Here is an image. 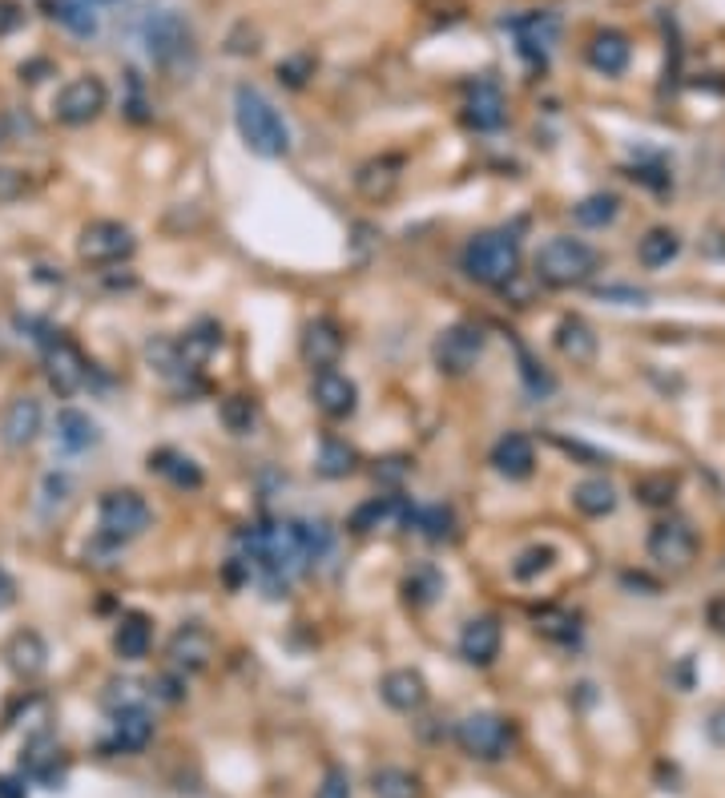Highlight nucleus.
<instances>
[{"mask_svg": "<svg viewBox=\"0 0 725 798\" xmlns=\"http://www.w3.org/2000/svg\"><path fill=\"white\" fill-rule=\"evenodd\" d=\"M105 710L117 714V710H129V706H141V694H138V682H110L105 689Z\"/></svg>", "mask_w": 725, "mask_h": 798, "instance_id": "42", "label": "nucleus"}, {"mask_svg": "<svg viewBox=\"0 0 725 798\" xmlns=\"http://www.w3.org/2000/svg\"><path fill=\"white\" fill-rule=\"evenodd\" d=\"M153 738V714L146 706H129V710L113 714V730L105 750H117V754H138V750L150 746Z\"/></svg>", "mask_w": 725, "mask_h": 798, "instance_id": "18", "label": "nucleus"}, {"mask_svg": "<svg viewBox=\"0 0 725 798\" xmlns=\"http://www.w3.org/2000/svg\"><path fill=\"white\" fill-rule=\"evenodd\" d=\"M379 694L388 702L391 710L400 714H415L427 706V682L415 670H391L383 682H379Z\"/></svg>", "mask_w": 725, "mask_h": 798, "instance_id": "23", "label": "nucleus"}, {"mask_svg": "<svg viewBox=\"0 0 725 798\" xmlns=\"http://www.w3.org/2000/svg\"><path fill=\"white\" fill-rule=\"evenodd\" d=\"M710 625L717 629V634H725V597L710 605Z\"/></svg>", "mask_w": 725, "mask_h": 798, "instance_id": "52", "label": "nucleus"}, {"mask_svg": "<svg viewBox=\"0 0 725 798\" xmlns=\"http://www.w3.org/2000/svg\"><path fill=\"white\" fill-rule=\"evenodd\" d=\"M218 412H222V424L230 428V432H238V436H246V432L254 428V415H258L246 396H226Z\"/></svg>", "mask_w": 725, "mask_h": 798, "instance_id": "39", "label": "nucleus"}, {"mask_svg": "<svg viewBox=\"0 0 725 798\" xmlns=\"http://www.w3.org/2000/svg\"><path fill=\"white\" fill-rule=\"evenodd\" d=\"M110 105V89L101 77H73L69 86L57 93L53 113L61 125H89L93 117H101V110Z\"/></svg>", "mask_w": 725, "mask_h": 798, "instance_id": "9", "label": "nucleus"}, {"mask_svg": "<svg viewBox=\"0 0 725 798\" xmlns=\"http://www.w3.org/2000/svg\"><path fill=\"white\" fill-rule=\"evenodd\" d=\"M150 472H158V476H165L174 488H202V464L198 460H189L186 452H177V448H158L150 456Z\"/></svg>", "mask_w": 725, "mask_h": 798, "instance_id": "26", "label": "nucleus"}, {"mask_svg": "<svg viewBox=\"0 0 725 798\" xmlns=\"http://www.w3.org/2000/svg\"><path fill=\"white\" fill-rule=\"evenodd\" d=\"M412 512L415 509L403 497H371L367 504L350 512V533L367 537V533H379V528H395V524L412 521Z\"/></svg>", "mask_w": 725, "mask_h": 798, "instance_id": "17", "label": "nucleus"}, {"mask_svg": "<svg viewBox=\"0 0 725 798\" xmlns=\"http://www.w3.org/2000/svg\"><path fill=\"white\" fill-rule=\"evenodd\" d=\"M314 798H350V778H347V771L331 766V771L323 774V783H319V795H314Z\"/></svg>", "mask_w": 725, "mask_h": 798, "instance_id": "44", "label": "nucleus"}, {"mask_svg": "<svg viewBox=\"0 0 725 798\" xmlns=\"http://www.w3.org/2000/svg\"><path fill=\"white\" fill-rule=\"evenodd\" d=\"M722 182H725V174H722Z\"/></svg>", "mask_w": 725, "mask_h": 798, "instance_id": "55", "label": "nucleus"}, {"mask_svg": "<svg viewBox=\"0 0 725 798\" xmlns=\"http://www.w3.org/2000/svg\"><path fill=\"white\" fill-rule=\"evenodd\" d=\"M484 355V327L480 323H451L448 331H439L431 360L444 375H468Z\"/></svg>", "mask_w": 725, "mask_h": 798, "instance_id": "8", "label": "nucleus"}, {"mask_svg": "<svg viewBox=\"0 0 725 798\" xmlns=\"http://www.w3.org/2000/svg\"><path fill=\"white\" fill-rule=\"evenodd\" d=\"M234 125L242 141H246V150L258 153V158L275 162V158H287L290 153V129L283 122V113L254 86L234 89Z\"/></svg>", "mask_w": 725, "mask_h": 798, "instance_id": "1", "label": "nucleus"}, {"mask_svg": "<svg viewBox=\"0 0 725 798\" xmlns=\"http://www.w3.org/2000/svg\"><path fill=\"white\" fill-rule=\"evenodd\" d=\"M492 468L508 480H528L532 468H537V448H532V440L525 432H504L496 440V448H492Z\"/></svg>", "mask_w": 725, "mask_h": 798, "instance_id": "20", "label": "nucleus"}, {"mask_svg": "<svg viewBox=\"0 0 725 798\" xmlns=\"http://www.w3.org/2000/svg\"><path fill=\"white\" fill-rule=\"evenodd\" d=\"M49 13L73 37H93L97 33V4H89V0H49Z\"/></svg>", "mask_w": 725, "mask_h": 798, "instance_id": "29", "label": "nucleus"}, {"mask_svg": "<svg viewBox=\"0 0 725 798\" xmlns=\"http://www.w3.org/2000/svg\"><path fill=\"white\" fill-rule=\"evenodd\" d=\"M307 73H311V57H295V61L278 65V81H287L290 89H299L307 81Z\"/></svg>", "mask_w": 725, "mask_h": 798, "instance_id": "45", "label": "nucleus"}, {"mask_svg": "<svg viewBox=\"0 0 725 798\" xmlns=\"http://www.w3.org/2000/svg\"><path fill=\"white\" fill-rule=\"evenodd\" d=\"M314 408L326 415V420H347V415H355V408H359V387L350 384L347 375L335 372V367H326V372L314 375Z\"/></svg>", "mask_w": 725, "mask_h": 798, "instance_id": "13", "label": "nucleus"}, {"mask_svg": "<svg viewBox=\"0 0 725 798\" xmlns=\"http://www.w3.org/2000/svg\"><path fill=\"white\" fill-rule=\"evenodd\" d=\"M537 629L552 641H573L576 637V617L564 609H540L537 613Z\"/></svg>", "mask_w": 725, "mask_h": 798, "instance_id": "40", "label": "nucleus"}, {"mask_svg": "<svg viewBox=\"0 0 725 798\" xmlns=\"http://www.w3.org/2000/svg\"><path fill=\"white\" fill-rule=\"evenodd\" d=\"M299 533H302V545H307V561H323L331 545H335V533H331V524L326 521H299Z\"/></svg>", "mask_w": 725, "mask_h": 798, "instance_id": "38", "label": "nucleus"}, {"mask_svg": "<svg viewBox=\"0 0 725 798\" xmlns=\"http://www.w3.org/2000/svg\"><path fill=\"white\" fill-rule=\"evenodd\" d=\"M338 355H343V335H338V327L331 319H314V323L302 327V360L326 372V367H335Z\"/></svg>", "mask_w": 725, "mask_h": 798, "instance_id": "21", "label": "nucleus"}, {"mask_svg": "<svg viewBox=\"0 0 725 798\" xmlns=\"http://www.w3.org/2000/svg\"><path fill=\"white\" fill-rule=\"evenodd\" d=\"M412 524L424 533L427 540H451L456 537V512L448 509V504H431V509H419L412 512Z\"/></svg>", "mask_w": 725, "mask_h": 798, "instance_id": "34", "label": "nucleus"}, {"mask_svg": "<svg viewBox=\"0 0 725 798\" xmlns=\"http://www.w3.org/2000/svg\"><path fill=\"white\" fill-rule=\"evenodd\" d=\"M573 504L585 516H609L617 509V488L609 480H585L573 488Z\"/></svg>", "mask_w": 725, "mask_h": 798, "instance_id": "32", "label": "nucleus"}, {"mask_svg": "<svg viewBox=\"0 0 725 798\" xmlns=\"http://www.w3.org/2000/svg\"><path fill=\"white\" fill-rule=\"evenodd\" d=\"M588 61H592V69L605 77H621L629 69V41L621 37V33H597L592 37V45H588Z\"/></svg>", "mask_w": 725, "mask_h": 798, "instance_id": "27", "label": "nucleus"}, {"mask_svg": "<svg viewBox=\"0 0 725 798\" xmlns=\"http://www.w3.org/2000/svg\"><path fill=\"white\" fill-rule=\"evenodd\" d=\"M355 464H359V456H355L350 444H343V440H323L314 468H319V476H326V480H343V476L355 472Z\"/></svg>", "mask_w": 725, "mask_h": 798, "instance_id": "33", "label": "nucleus"}, {"mask_svg": "<svg viewBox=\"0 0 725 798\" xmlns=\"http://www.w3.org/2000/svg\"><path fill=\"white\" fill-rule=\"evenodd\" d=\"M677 250H681V238H677V230H665V226H657V230H649V235L637 242V259H641V266L657 271V266H669V262L677 259Z\"/></svg>", "mask_w": 725, "mask_h": 798, "instance_id": "31", "label": "nucleus"}, {"mask_svg": "<svg viewBox=\"0 0 725 798\" xmlns=\"http://www.w3.org/2000/svg\"><path fill=\"white\" fill-rule=\"evenodd\" d=\"M597 275V250L580 238H549L537 250V278L549 287H580Z\"/></svg>", "mask_w": 725, "mask_h": 798, "instance_id": "3", "label": "nucleus"}, {"mask_svg": "<svg viewBox=\"0 0 725 798\" xmlns=\"http://www.w3.org/2000/svg\"><path fill=\"white\" fill-rule=\"evenodd\" d=\"M573 214L580 226H609L617 214H621V198H617V194H592V198L580 202Z\"/></svg>", "mask_w": 725, "mask_h": 798, "instance_id": "35", "label": "nucleus"}, {"mask_svg": "<svg viewBox=\"0 0 725 798\" xmlns=\"http://www.w3.org/2000/svg\"><path fill=\"white\" fill-rule=\"evenodd\" d=\"M210 658H214V637L202 622H186L170 637V661H174L177 670L198 674V670L210 665Z\"/></svg>", "mask_w": 725, "mask_h": 798, "instance_id": "15", "label": "nucleus"}, {"mask_svg": "<svg viewBox=\"0 0 725 798\" xmlns=\"http://www.w3.org/2000/svg\"><path fill=\"white\" fill-rule=\"evenodd\" d=\"M89 4H101V0H89Z\"/></svg>", "mask_w": 725, "mask_h": 798, "instance_id": "53", "label": "nucleus"}, {"mask_svg": "<svg viewBox=\"0 0 725 798\" xmlns=\"http://www.w3.org/2000/svg\"><path fill=\"white\" fill-rule=\"evenodd\" d=\"M500 622L496 617H472V622L463 625L460 634V658L468 661V665H492V661L500 658Z\"/></svg>", "mask_w": 725, "mask_h": 798, "instance_id": "19", "label": "nucleus"}, {"mask_svg": "<svg viewBox=\"0 0 725 798\" xmlns=\"http://www.w3.org/2000/svg\"><path fill=\"white\" fill-rule=\"evenodd\" d=\"M41 420H45V412H41V399L33 396H16L9 408H4V415H0V440H4V448H28L33 440L41 436Z\"/></svg>", "mask_w": 725, "mask_h": 798, "instance_id": "14", "label": "nucleus"}, {"mask_svg": "<svg viewBox=\"0 0 725 798\" xmlns=\"http://www.w3.org/2000/svg\"><path fill=\"white\" fill-rule=\"evenodd\" d=\"M0 141H4V129H0Z\"/></svg>", "mask_w": 725, "mask_h": 798, "instance_id": "54", "label": "nucleus"}, {"mask_svg": "<svg viewBox=\"0 0 725 798\" xmlns=\"http://www.w3.org/2000/svg\"><path fill=\"white\" fill-rule=\"evenodd\" d=\"M21 25H25V13H21V4H16V0H0V37L16 33Z\"/></svg>", "mask_w": 725, "mask_h": 798, "instance_id": "46", "label": "nucleus"}, {"mask_svg": "<svg viewBox=\"0 0 725 798\" xmlns=\"http://www.w3.org/2000/svg\"><path fill=\"white\" fill-rule=\"evenodd\" d=\"M698 552V537L686 521H661L649 533V557L665 569H686Z\"/></svg>", "mask_w": 725, "mask_h": 798, "instance_id": "11", "label": "nucleus"}, {"mask_svg": "<svg viewBox=\"0 0 725 798\" xmlns=\"http://www.w3.org/2000/svg\"><path fill=\"white\" fill-rule=\"evenodd\" d=\"M552 561H556V549H549V545H537V549H528L525 557L513 565V577H516V581H532L537 573H549Z\"/></svg>", "mask_w": 725, "mask_h": 798, "instance_id": "41", "label": "nucleus"}, {"mask_svg": "<svg viewBox=\"0 0 725 798\" xmlns=\"http://www.w3.org/2000/svg\"><path fill=\"white\" fill-rule=\"evenodd\" d=\"M97 521H101V537L113 540V545H126V540H138L150 528L153 512L141 492H134V488H113V492L101 497Z\"/></svg>", "mask_w": 725, "mask_h": 798, "instance_id": "5", "label": "nucleus"}, {"mask_svg": "<svg viewBox=\"0 0 725 798\" xmlns=\"http://www.w3.org/2000/svg\"><path fill=\"white\" fill-rule=\"evenodd\" d=\"M45 372H49V384L61 391V396H73L77 387H85L89 384V363H85V355L69 343L65 335H57L45 347Z\"/></svg>", "mask_w": 725, "mask_h": 798, "instance_id": "12", "label": "nucleus"}, {"mask_svg": "<svg viewBox=\"0 0 725 798\" xmlns=\"http://www.w3.org/2000/svg\"><path fill=\"white\" fill-rule=\"evenodd\" d=\"M371 795L376 798H419L424 795V786L415 778L412 771H403V766H379L371 774Z\"/></svg>", "mask_w": 725, "mask_h": 798, "instance_id": "30", "label": "nucleus"}, {"mask_svg": "<svg viewBox=\"0 0 725 798\" xmlns=\"http://www.w3.org/2000/svg\"><path fill=\"white\" fill-rule=\"evenodd\" d=\"M97 424L89 420L85 412H77V408H61L57 412V444H61L65 452H73V456H81V452L97 448Z\"/></svg>", "mask_w": 725, "mask_h": 798, "instance_id": "25", "label": "nucleus"}, {"mask_svg": "<svg viewBox=\"0 0 725 798\" xmlns=\"http://www.w3.org/2000/svg\"><path fill=\"white\" fill-rule=\"evenodd\" d=\"M4 661H9V670H13L16 677H41L45 674V665H49V646L41 641V634H33V629H21V634H13V641L4 646Z\"/></svg>", "mask_w": 725, "mask_h": 798, "instance_id": "22", "label": "nucleus"}, {"mask_svg": "<svg viewBox=\"0 0 725 798\" xmlns=\"http://www.w3.org/2000/svg\"><path fill=\"white\" fill-rule=\"evenodd\" d=\"M504 117H508V101H504L500 86L496 81H475L472 93H468V105H463V122L472 125L475 134H492L500 129Z\"/></svg>", "mask_w": 725, "mask_h": 798, "instance_id": "16", "label": "nucleus"}, {"mask_svg": "<svg viewBox=\"0 0 725 798\" xmlns=\"http://www.w3.org/2000/svg\"><path fill=\"white\" fill-rule=\"evenodd\" d=\"M403 593H407L412 605H431V601L444 593V577H439L431 565H424V569H415V573L403 581Z\"/></svg>", "mask_w": 725, "mask_h": 798, "instance_id": "36", "label": "nucleus"}, {"mask_svg": "<svg viewBox=\"0 0 725 798\" xmlns=\"http://www.w3.org/2000/svg\"><path fill=\"white\" fill-rule=\"evenodd\" d=\"M513 722L500 718V714H488V710H475L468 714L460 726H456V742L468 759L475 762H500L508 759V750H513Z\"/></svg>", "mask_w": 725, "mask_h": 798, "instance_id": "6", "label": "nucleus"}, {"mask_svg": "<svg viewBox=\"0 0 725 798\" xmlns=\"http://www.w3.org/2000/svg\"><path fill=\"white\" fill-rule=\"evenodd\" d=\"M13 605H16V581H13V573L0 565V613L13 609Z\"/></svg>", "mask_w": 725, "mask_h": 798, "instance_id": "49", "label": "nucleus"}, {"mask_svg": "<svg viewBox=\"0 0 725 798\" xmlns=\"http://www.w3.org/2000/svg\"><path fill=\"white\" fill-rule=\"evenodd\" d=\"M218 343H222V331H218L214 323H202V327H194L177 347H182V355H186L189 363H202L214 347H218Z\"/></svg>", "mask_w": 725, "mask_h": 798, "instance_id": "37", "label": "nucleus"}, {"mask_svg": "<svg viewBox=\"0 0 725 798\" xmlns=\"http://www.w3.org/2000/svg\"><path fill=\"white\" fill-rule=\"evenodd\" d=\"M153 646V625L146 613H126L113 629V653L122 661H141Z\"/></svg>", "mask_w": 725, "mask_h": 798, "instance_id": "24", "label": "nucleus"}, {"mask_svg": "<svg viewBox=\"0 0 725 798\" xmlns=\"http://www.w3.org/2000/svg\"><path fill=\"white\" fill-rule=\"evenodd\" d=\"M153 694H158L162 702H182V698H186V689H182V682H177V677H158V682H153Z\"/></svg>", "mask_w": 725, "mask_h": 798, "instance_id": "48", "label": "nucleus"}, {"mask_svg": "<svg viewBox=\"0 0 725 798\" xmlns=\"http://www.w3.org/2000/svg\"><path fill=\"white\" fill-rule=\"evenodd\" d=\"M516 271H520V242L508 230L475 235L463 247V275L480 287H504L516 278Z\"/></svg>", "mask_w": 725, "mask_h": 798, "instance_id": "2", "label": "nucleus"}, {"mask_svg": "<svg viewBox=\"0 0 725 798\" xmlns=\"http://www.w3.org/2000/svg\"><path fill=\"white\" fill-rule=\"evenodd\" d=\"M25 190H28V174H25V170H13V166H0V202L25 198Z\"/></svg>", "mask_w": 725, "mask_h": 798, "instance_id": "43", "label": "nucleus"}, {"mask_svg": "<svg viewBox=\"0 0 725 798\" xmlns=\"http://www.w3.org/2000/svg\"><path fill=\"white\" fill-rule=\"evenodd\" d=\"M556 347L573 363H588L597 355V335H592V327L585 319L573 315V319H561V327H556Z\"/></svg>", "mask_w": 725, "mask_h": 798, "instance_id": "28", "label": "nucleus"}, {"mask_svg": "<svg viewBox=\"0 0 725 798\" xmlns=\"http://www.w3.org/2000/svg\"><path fill=\"white\" fill-rule=\"evenodd\" d=\"M141 41H146L150 61L162 65V69H182L186 61H194V29L174 9H162V13L146 16Z\"/></svg>", "mask_w": 725, "mask_h": 798, "instance_id": "4", "label": "nucleus"}, {"mask_svg": "<svg viewBox=\"0 0 725 798\" xmlns=\"http://www.w3.org/2000/svg\"><path fill=\"white\" fill-rule=\"evenodd\" d=\"M0 798H25V783L13 774H0Z\"/></svg>", "mask_w": 725, "mask_h": 798, "instance_id": "51", "label": "nucleus"}, {"mask_svg": "<svg viewBox=\"0 0 725 798\" xmlns=\"http://www.w3.org/2000/svg\"><path fill=\"white\" fill-rule=\"evenodd\" d=\"M134 250H138V238L134 230L122 223H113V218H101V223H89L77 238V254L81 262L89 266H113V262H126L134 259Z\"/></svg>", "mask_w": 725, "mask_h": 798, "instance_id": "7", "label": "nucleus"}, {"mask_svg": "<svg viewBox=\"0 0 725 798\" xmlns=\"http://www.w3.org/2000/svg\"><path fill=\"white\" fill-rule=\"evenodd\" d=\"M705 734H710L713 746H725V706H722V710L710 714V722H705Z\"/></svg>", "mask_w": 725, "mask_h": 798, "instance_id": "50", "label": "nucleus"}, {"mask_svg": "<svg viewBox=\"0 0 725 798\" xmlns=\"http://www.w3.org/2000/svg\"><path fill=\"white\" fill-rule=\"evenodd\" d=\"M513 37H516V49H520V57L544 65V61H549L552 45H556V37H561V16H556V13H525V16H516V21H513Z\"/></svg>", "mask_w": 725, "mask_h": 798, "instance_id": "10", "label": "nucleus"}, {"mask_svg": "<svg viewBox=\"0 0 725 798\" xmlns=\"http://www.w3.org/2000/svg\"><path fill=\"white\" fill-rule=\"evenodd\" d=\"M520 367H525V379H528V387H532L537 396H540V391H552V379H549V375H544V372H540L537 363L528 360L525 351H520Z\"/></svg>", "mask_w": 725, "mask_h": 798, "instance_id": "47", "label": "nucleus"}]
</instances>
